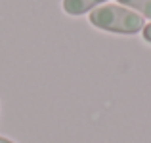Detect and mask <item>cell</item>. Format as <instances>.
<instances>
[{"label": "cell", "mask_w": 151, "mask_h": 143, "mask_svg": "<svg viewBox=\"0 0 151 143\" xmlns=\"http://www.w3.org/2000/svg\"><path fill=\"white\" fill-rule=\"evenodd\" d=\"M117 2L124 4V6L132 8V10H138L142 15L151 19V0H117Z\"/></svg>", "instance_id": "obj_3"}, {"label": "cell", "mask_w": 151, "mask_h": 143, "mask_svg": "<svg viewBox=\"0 0 151 143\" xmlns=\"http://www.w3.org/2000/svg\"><path fill=\"white\" fill-rule=\"evenodd\" d=\"M90 23L98 29L109 31V33L121 34H134L144 29V17L132 10H126L122 6H101L90 11Z\"/></svg>", "instance_id": "obj_1"}, {"label": "cell", "mask_w": 151, "mask_h": 143, "mask_svg": "<svg viewBox=\"0 0 151 143\" xmlns=\"http://www.w3.org/2000/svg\"><path fill=\"white\" fill-rule=\"evenodd\" d=\"M107 0H63V10L69 15H82Z\"/></svg>", "instance_id": "obj_2"}, {"label": "cell", "mask_w": 151, "mask_h": 143, "mask_svg": "<svg viewBox=\"0 0 151 143\" xmlns=\"http://www.w3.org/2000/svg\"><path fill=\"white\" fill-rule=\"evenodd\" d=\"M142 31H144V40L151 42V23H149V25H145Z\"/></svg>", "instance_id": "obj_4"}, {"label": "cell", "mask_w": 151, "mask_h": 143, "mask_svg": "<svg viewBox=\"0 0 151 143\" xmlns=\"http://www.w3.org/2000/svg\"><path fill=\"white\" fill-rule=\"evenodd\" d=\"M0 143H14V141H10V139H6V137L0 136Z\"/></svg>", "instance_id": "obj_5"}]
</instances>
